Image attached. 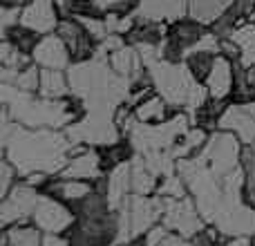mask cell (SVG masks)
<instances>
[{"label":"cell","mask_w":255,"mask_h":246,"mask_svg":"<svg viewBox=\"0 0 255 246\" xmlns=\"http://www.w3.org/2000/svg\"><path fill=\"white\" fill-rule=\"evenodd\" d=\"M74 145L67 132L47 130V127H25L11 121L7 110H2V150L4 159L18 170L25 179L29 175L56 177L67 166L70 157L74 154Z\"/></svg>","instance_id":"6da1fadb"},{"label":"cell","mask_w":255,"mask_h":246,"mask_svg":"<svg viewBox=\"0 0 255 246\" xmlns=\"http://www.w3.org/2000/svg\"><path fill=\"white\" fill-rule=\"evenodd\" d=\"M2 101L7 115L11 117L13 123L25 127H47V130H61L70 127L85 115V108L79 99H43L34 97L31 92L13 88L9 83H2Z\"/></svg>","instance_id":"7a4b0ae2"},{"label":"cell","mask_w":255,"mask_h":246,"mask_svg":"<svg viewBox=\"0 0 255 246\" xmlns=\"http://www.w3.org/2000/svg\"><path fill=\"white\" fill-rule=\"evenodd\" d=\"M166 199L161 195H130V199L119 208L121 238L128 240L143 238L148 231L161 224Z\"/></svg>","instance_id":"3957f363"},{"label":"cell","mask_w":255,"mask_h":246,"mask_svg":"<svg viewBox=\"0 0 255 246\" xmlns=\"http://www.w3.org/2000/svg\"><path fill=\"white\" fill-rule=\"evenodd\" d=\"M67 136L74 145L88 148H108L121 141V130L117 123V112L112 110H85L76 123L67 127Z\"/></svg>","instance_id":"277c9868"},{"label":"cell","mask_w":255,"mask_h":246,"mask_svg":"<svg viewBox=\"0 0 255 246\" xmlns=\"http://www.w3.org/2000/svg\"><path fill=\"white\" fill-rule=\"evenodd\" d=\"M242 150L244 143L226 130H215L211 132L206 145L202 148V152L197 154V159H202L211 172L217 179L224 181L226 177H231L233 172H238L242 168Z\"/></svg>","instance_id":"5b68a950"},{"label":"cell","mask_w":255,"mask_h":246,"mask_svg":"<svg viewBox=\"0 0 255 246\" xmlns=\"http://www.w3.org/2000/svg\"><path fill=\"white\" fill-rule=\"evenodd\" d=\"M161 224L170 231L172 235L193 240L206 229V220L202 213L197 211L193 197H181V199H166V208H163V220Z\"/></svg>","instance_id":"8992f818"},{"label":"cell","mask_w":255,"mask_h":246,"mask_svg":"<svg viewBox=\"0 0 255 246\" xmlns=\"http://www.w3.org/2000/svg\"><path fill=\"white\" fill-rule=\"evenodd\" d=\"M76 213L61 199L52 197L49 193H40L36 208L31 213V224H36L45 235H67V231L74 226Z\"/></svg>","instance_id":"52a82bcc"},{"label":"cell","mask_w":255,"mask_h":246,"mask_svg":"<svg viewBox=\"0 0 255 246\" xmlns=\"http://www.w3.org/2000/svg\"><path fill=\"white\" fill-rule=\"evenodd\" d=\"M40 193H43V190L27 184L25 179L18 181L11 188V193H9L7 197H2V206H0L2 229L13 226V224H22V222H31V213H34Z\"/></svg>","instance_id":"ba28073f"},{"label":"cell","mask_w":255,"mask_h":246,"mask_svg":"<svg viewBox=\"0 0 255 246\" xmlns=\"http://www.w3.org/2000/svg\"><path fill=\"white\" fill-rule=\"evenodd\" d=\"M63 179H81V181H92V184H99V181L106 177V170H103V161H101V152L99 148H88V145H79L74 150V154L70 157L67 166L61 170Z\"/></svg>","instance_id":"9c48e42d"},{"label":"cell","mask_w":255,"mask_h":246,"mask_svg":"<svg viewBox=\"0 0 255 246\" xmlns=\"http://www.w3.org/2000/svg\"><path fill=\"white\" fill-rule=\"evenodd\" d=\"M56 34L63 38V43L67 45L72 54V63L90 61L97 54V40L92 38L85 25L79 18H63L56 27Z\"/></svg>","instance_id":"30bf717a"},{"label":"cell","mask_w":255,"mask_h":246,"mask_svg":"<svg viewBox=\"0 0 255 246\" xmlns=\"http://www.w3.org/2000/svg\"><path fill=\"white\" fill-rule=\"evenodd\" d=\"M31 61L43 70H70L72 54L58 34H45L31 52Z\"/></svg>","instance_id":"8fae6325"},{"label":"cell","mask_w":255,"mask_h":246,"mask_svg":"<svg viewBox=\"0 0 255 246\" xmlns=\"http://www.w3.org/2000/svg\"><path fill=\"white\" fill-rule=\"evenodd\" d=\"M58 4L56 0H29L20 11V25L36 34H52L58 27Z\"/></svg>","instance_id":"7c38bea8"},{"label":"cell","mask_w":255,"mask_h":246,"mask_svg":"<svg viewBox=\"0 0 255 246\" xmlns=\"http://www.w3.org/2000/svg\"><path fill=\"white\" fill-rule=\"evenodd\" d=\"M208 97L215 101H229L235 90V63L226 54H217L213 67L204 81Z\"/></svg>","instance_id":"4fadbf2b"},{"label":"cell","mask_w":255,"mask_h":246,"mask_svg":"<svg viewBox=\"0 0 255 246\" xmlns=\"http://www.w3.org/2000/svg\"><path fill=\"white\" fill-rule=\"evenodd\" d=\"M45 193H49L52 197L61 199L63 204L76 211L83 202H88L94 193H97V184L92 181H81V179H63V177H52L45 186Z\"/></svg>","instance_id":"5bb4252c"},{"label":"cell","mask_w":255,"mask_h":246,"mask_svg":"<svg viewBox=\"0 0 255 246\" xmlns=\"http://www.w3.org/2000/svg\"><path fill=\"white\" fill-rule=\"evenodd\" d=\"M188 13V0H136L134 16L152 22H177Z\"/></svg>","instance_id":"9a60e30c"},{"label":"cell","mask_w":255,"mask_h":246,"mask_svg":"<svg viewBox=\"0 0 255 246\" xmlns=\"http://www.w3.org/2000/svg\"><path fill=\"white\" fill-rule=\"evenodd\" d=\"M217 130L233 132L244 145H255V119L251 112L247 110L244 103L231 101L229 106H226L220 123H217Z\"/></svg>","instance_id":"2e32d148"},{"label":"cell","mask_w":255,"mask_h":246,"mask_svg":"<svg viewBox=\"0 0 255 246\" xmlns=\"http://www.w3.org/2000/svg\"><path fill=\"white\" fill-rule=\"evenodd\" d=\"M233 4L235 0H188V18L204 27H211L220 22Z\"/></svg>","instance_id":"e0dca14e"},{"label":"cell","mask_w":255,"mask_h":246,"mask_svg":"<svg viewBox=\"0 0 255 246\" xmlns=\"http://www.w3.org/2000/svg\"><path fill=\"white\" fill-rule=\"evenodd\" d=\"M38 97L43 99H70L72 90H70V79L63 70H43L40 67V81H38Z\"/></svg>","instance_id":"ac0fdd59"},{"label":"cell","mask_w":255,"mask_h":246,"mask_svg":"<svg viewBox=\"0 0 255 246\" xmlns=\"http://www.w3.org/2000/svg\"><path fill=\"white\" fill-rule=\"evenodd\" d=\"M168 112H170V106L166 103V99L159 97L157 92H152L150 97H145L143 101L136 103L134 110H132V115H134V119L139 123L154 125V123H163V121L170 119Z\"/></svg>","instance_id":"d6986e66"},{"label":"cell","mask_w":255,"mask_h":246,"mask_svg":"<svg viewBox=\"0 0 255 246\" xmlns=\"http://www.w3.org/2000/svg\"><path fill=\"white\" fill-rule=\"evenodd\" d=\"M45 233L31 222L2 229V246H43Z\"/></svg>","instance_id":"ffe728a7"},{"label":"cell","mask_w":255,"mask_h":246,"mask_svg":"<svg viewBox=\"0 0 255 246\" xmlns=\"http://www.w3.org/2000/svg\"><path fill=\"white\" fill-rule=\"evenodd\" d=\"M226 38L240 47V63L242 67L255 65V22H244V25L235 27Z\"/></svg>","instance_id":"44dd1931"},{"label":"cell","mask_w":255,"mask_h":246,"mask_svg":"<svg viewBox=\"0 0 255 246\" xmlns=\"http://www.w3.org/2000/svg\"><path fill=\"white\" fill-rule=\"evenodd\" d=\"M99 13H121V16H130L132 0H94Z\"/></svg>","instance_id":"7402d4cb"},{"label":"cell","mask_w":255,"mask_h":246,"mask_svg":"<svg viewBox=\"0 0 255 246\" xmlns=\"http://www.w3.org/2000/svg\"><path fill=\"white\" fill-rule=\"evenodd\" d=\"M18 179H20L18 170L7 161V159L2 157V186H0V193H2V197H7V195L11 193V188L18 184Z\"/></svg>","instance_id":"603a6c76"},{"label":"cell","mask_w":255,"mask_h":246,"mask_svg":"<svg viewBox=\"0 0 255 246\" xmlns=\"http://www.w3.org/2000/svg\"><path fill=\"white\" fill-rule=\"evenodd\" d=\"M157 246H195V244H193V240H186V238H179V235L168 233Z\"/></svg>","instance_id":"cb8c5ba5"},{"label":"cell","mask_w":255,"mask_h":246,"mask_svg":"<svg viewBox=\"0 0 255 246\" xmlns=\"http://www.w3.org/2000/svg\"><path fill=\"white\" fill-rule=\"evenodd\" d=\"M43 246H70L65 235H45Z\"/></svg>","instance_id":"d4e9b609"},{"label":"cell","mask_w":255,"mask_h":246,"mask_svg":"<svg viewBox=\"0 0 255 246\" xmlns=\"http://www.w3.org/2000/svg\"><path fill=\"white\" fill-rule=\"evenodd\" d=\"M29 0H2V7H13V9H22Z\"/></svg>","instance_id":"484cf974"},{"label":"cell","mask_w":255,"mask_h":246,"mask_svg":"<svg viewBox=\"0 0 255 246\" xmlns=\"http://www.w3.org/2000/svg\"><path fill=\"white\" fill-rule=\"evenodd\" d=\"M251 246H255V235H253V238H251Z\"/></svg>","instance_id":"4316f807"},{"label":"cell","mask_w":255,"mask_h":246,"mask_svg":"<svg viewBox=\"0 0 255 246\" xmlns=\"http://www.w3.org/2000/svg\"><path fill=\"white\" fill-rule=\"evenodd\" d=\"M247 2H255V0H247Z\"/></svg>","instance_id":"83f0119b"}]
</instances>
